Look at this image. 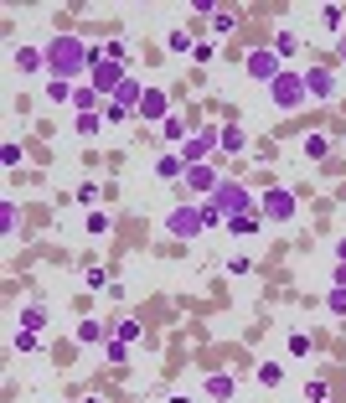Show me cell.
Wrapping results in <instances>:
<instances>
[{
    "label": "cell",
    "mask_w": 346,
    "mask_h": 403,
    "mask_svg": "<svg viewBox=\"0 0 346 403\" xmlns=\"http://www.w3.org/2000/svg\"><path fill=\"white\" fill-rule=\"evenodd\" d=\"M41 57H47V78H62V83L83 78V67L98 62L88 47H83V36H52L47 47H41Z\"/></svg>",
    "instance_id": "cell-1"
},
{
    "label": "cell",
    "mask_w": 346,
    "mask_h": 403,
    "mask_svg": "<svg viewBox=\"0 0 346 403\" xmlns=\"http://www.w3.org/2000/svg\"><path fill=\"white\" fill-rule=\"evenodd\" d=\"M166 233L171 238H181V243H197L207 233V222H202V201H181V207H171L166 212Z\"/></svg>",
    "instance_id": "cell-2"
},
{
    "label": "cell",
    "mask_w": 346,
    "mask_h": 403,
    "mask_svg": "<svg viewBox=\"0 0 346 403\" xmlns=\"http://www.w3.org/2000/svg\"><path fill=\"white\" fill-rule=\"evenodd\" d=\"M207 201H212V207H218L223 217H243V212H253V207H258V196H253L243 181H228V176H223V186L212 191Z\"/></svg>",
    "instance_id": "cell-3"
},
{
    "label": "cell",
    "mask_w": 346,
    "mask_h": 403,
    "mask_svg": "<svg viewBox=\"0 0 346 403\" xmlns=\"http://www.w3.org/2000/svg\"><path fill=\"white\" fill-rule=\"evenodd\" d=\"M305 99H310V94H305V73H279V78L269 83V104L285 109V114H290V109H300Z\"/></svg>",
    "instance_id": "cell-4"
},
{
    "label": "cell",
    "mask_w": 346,
    "mask_h": 403,
    "mask_svg": "<svg viewBox=\"0 0 346 403\" xmlns=\"http://www.w3.org/2000/svg\"><path fill=\"white\" fill-rule=\"evenodd\" d=\"M295 207H300V201H295L290 186H269L264 196H258V212H264V222H290Z\"/></svg>",
    "instance_id": "cell-5"
},
{
    "label": "cell",
    "mask_w": 346,
    "mask_h": 403,
    "mask_svg": "<svg viewBox=\"0 0 346 403\" xmlns=\"http://www.w3.org/2000/svg\"><path fill=\"white\" fill-rule=\"evenodd\" d=\"M243 73H248L253 83H264V88H269V83H274L279 73H285V62L274 57V47H253V52L243 57Z\"/></svg>",
    "instance_id": "cell-6"
},
{
    "label": "cell",
    "mask_w": 346,
    "mask_h": 403,
    "mask_svg": "<svg viewBox=\"0 0 346 403\" xmlns=\"http://www.w3.org/2000/svg\"><path fill=\"white\" fill-rule=\"evenodd\" d=\"M135 119H145V124H166V119H171V99H166V88H145V99H140V109H135Z\"/></svg>",
    "instance_id": "cell-7"
},
{
    "label": "cell",
    "mask_w": 346,
    "mask_h": 403,
    "mask_svg": "<svg viewBox=\"0 0 346 403\" xmlns=\"http://www.w3.org/2000/svg\"><path fill=\"white\" fill-rule=\"evenodd\" d=\"M181 181H186V191L212 196V191L223 186V176H218V166H212V161H202V166H186V176H181Z\"/></svg>",
    "instance_id": "cell-8"
},
{
    "label": "cell",
    "mask_w": 346,
    "mask_h": 403,
    "mask_svg": "<svg viewBox=\"0 0 346 403\" xmlns=\"http://www.w3.org/2000/svg\"><path fill=\"white\" fill-rule=\"evenodd\" d=\"M124 78H129V73H124V67H119V62H103V57H98V62H93V83H88V88H93V94H98V99H103V94H109V99H114Z\"/></svg>",
    "instance_id": "cell-9"
},
{
    "label": "cell",
    "mask_w": 346,
    "mask_h": 403,
    "mask_svg": "<svg viewBox=\"0 0 346 403\" xmlns=\"http://www.w3.org/2000/svg\"><path fill=\"white\" fill-rule=\"evenodd\" d=\"M212 145H218V129H212V124H202V129H197V134H191V140L181 145V161H186V166H202Z\"/></svg>",
    "instance_id": "cell-10"
},
{
    "label": "cell",
    "mask_w": 346,
    "mask_h": 403,
    "mask_svg": "<svg viewBox=\"0 0 346 403\" xmlns=\"http://www.w3.org/2000/svg\"><path fill=\"white\" fill-rule=\"evenodd\" d=\"M202 393H207L212 403H233V398H238V377H233V372H207Z\"/></svg>",
    "instance_id": "cell-11"
},
{
    "label": "cell",
    "mask_w": 346,
    "mask_h": 403,
    "mask_svg": "<svg viewBox=\"0 0 346 403\" xmlns=\"http://www.w3.org/2000/svg\"><path fill=\"white\" fill-rule=\"evenodd\" d=\"M305 94H310V99H331V94H336L331 67H310V73H305Z\"/></svg>",
    "instance_id": "cell-12"
},
{
    "label": "cell",
    "mask_w": 346,
    "mask_h": 403,
    "mask_svg": "<svg viewBox=\"0 0 346 403\" xmlns=\"http://www.w3.org/2000/svg\"><path fill=\"white\" fill-rule=\"evenodd\" d=\"M156 176H161V181H181V176H186L181 150H166V155H156Z\"/></svg>",
    "instance_id": "cell-13"
},
{
    "label": "cell",
    "mask_w": 346,
    "mask_h": 403,
    "mask_svg": "<svg viewBox=\"0 0 346 403\" xmlns=\"http://www.w3.org/2000/svg\"><path fill=\"white\" fill-rule=\"evenodd\" d=\"M109 336H114V326H103V321H78V342L83 347H103V342H109Z\"/></svg>",
    "instance_id": "cell-14"
},
{
    "label": "cell",
    "mask_w": 346,
    "mask_h": 403,
    "mask_svg": "<svg viewBox=\"0 0 346 403\" xmlns=\"http://www.w3.org/2000/svg\"><path fill=\"white\" fill-rule=\"evenodd\" d=\"M11 62H16V73H41V67H47V57H41L36 47H16Z\"/></svg>",
    "instance_id": "cell-15"
},
{
    "label": "cell",
    "mask_w": 346,
    "mask_h": 403,
    "mask_svg": "<svg viewBox=\"0 0 346 403\" xmlns=\"http://www.w3.org/2000/svg\"><path fill=\"white\" fill-rule=\"evenodd\" d=\"M218 145H223L228 155H238V150H248V134H243V129H238V124L228 119V124L218 129Z\"/></svg>",
    "instance_id": "cell-16"
},
{
    "label": "cell",
    "mask_w": 346,
    "mask_h": 403,
    "mask_svg": "<svg viewBox=\"0 0 346 403\" xmlns=\"http://www.w3.org/2000/svg\"><path fill=\"white\" fill-rule=\"evenodd\" d=\"M140 99H145V88H140V78H124V83H119V94H114L109 104H124V109H140Z\"/></svg>",
    "instance_id": "cell-17"
},
{
    "label": "cell",
    "mask_w": 346,
    "mask_h": 403,
    "mask_svg": "<svg viewBox=\"0 0 346 403\" xmlns=\"http://www.w3.org/2000/svg\"><path fill=\"white\" fill-rule=\"evenodd\" d=\"M253 383L258 388H279V383H285V367H279V362H258L253 367Z\"/></svg>",
    "instance_id": "cell-18"
},
{
    "label": "cell",
    "mask_w": 346,
    "mask_h": 403,
    "mask_svg": "<svg viewBox=\"0 0 346 403\" xmlns=\"http://www.w3.org/2000/svg\"><path fill=\"white\" fill-rule=\"evenodd\" d=\"M41 326H47V305L31 300L26 310H21V331H36V336H41Z\"/></svg>",
    "instance_id": "cell-19"
},
{
    "label": "cell",
    "mask_w": 346,
    "mask_h": 403,
    "mask_svg": "<svg viewBox=\"0 0 346 403\" xmlns=\"http://www.w3.org/2000/svg\"><path fill=\"white\" fill-rule=\"evenodd\" d=\"M161 134H166V140H176V145H186V140H191V134H197V129H191V124H186L181 114H171V119L161 124Z\"/></svg>",
    "instance_id": "cell-20"
},
{
    "label": "cell",
    "mask_w": 346,
    "mask_h": 403,
    "mask_svg": "<svg viewBox=\"0 0 346 403\" xmlns=\"http://www.w3.org/2000/svg\"><path fill=\"white\" fill-rule=\"evenodd\" d=\"M16 228H21V207H16V201H0V233L16 238Z\"/></svg>",
    "instance_id": "cell-21"
},
{
    "label": "cell",
    "mask_w": 346,
    "mask_h": 403,
    "mask_svg": "<svg viewBox=\"0 0 346 403\" xmlns=\"http://www.w3.org/2000/svg\"><path fill=\"white\" fill-rule=\"evenodd\" d=\"M78 140H98V129H103V114H78Z\"/></svg>",
    "instance_id": "cell-22"
},
{
    "label": "cell",
    "mask_w": 346,
    "mask_h": 403,
    "mask_svg": "<svg viewBox=\"0 0 346 403\" xmlns=\"http://www.w3.org/2000/svg\"><path fill=\"white\" fill-rule=\"evenodd\" d=\"M83 228H88V238H103V233H109V228H114V217L93 207V212H88V222H83Z\"/></svg>",
    "instance_id": "cell-23"
},
{
    "label": "cell",
    "mask_w": 346,
    "mask_h": 403,
    "mask_svg": "<svg viewBox=\"0 0 346 403\" xmlns=\"http://www.w3.org/2000/svg\"><path fill=\"white\" fill-rule=\"evenodd\" d=\"M295 52H300V36H295V31H279V36H274V57L285 62V57H295Z\"/></svg>",
    "instance_id": "cell-24"
},
{
    "label": "cell",
    "mask_w": 346,
    "mask_h": 403,
    "mask_svg": "<svg viewBox=\"0 0 346 403\" xmlns=\"http://www.w3.org/2000/svg\"><path fill=\"white\" fill-rule=\"evenodd\" d=\"M73 94H78L73 83H62V78H47V99H52V104H73Z\"/></svg>",
    "instance_id": "cell-25"
},
{
    "label": "cell",
    "mask_w": 346,
    "mask_h": 403,
    "mask_svg": "<svg viewBox=\"0 0 346 403\" xmlns=\"http://www.w3.org/2000/svg\"><path fill=\"white\" fill-rule=\"evenodd\" d=\"M228 233H233V238H248V233H258V217H253V212H243V217H228Z\"/></svg>",
    "instance_id": "cell-26"
},
{
    "label": "cell",
    "mask_w": 346,
    "mask_h": 403,
    "mask_svg": "<svg viewBox=\"0 0 346 403\" xmlns=\"http://www.w3.org/2000/svg\"><path fill=\"white\" fill-rule=\"evenodd\" d=\"M166 52H176V57H181V52H197V36H186V31H171V36H166Z\"/></svg>",
    "instance_id": "cell-27"
},
{
    "label": "cell",
    "mask_w": 346,
    "mask_h": 403,
    "mask_svg": "<svg viewBox=\"0 0 346 403\" xmlns=\"http://www.w3.org/2000/svg\"><path fill=\"white\" fill-rule=\"evenodd\" d=\"M73 109H78V114H98V94H93V88H78V94H73Z\"/></svg>",
    "instance_id": "cell-28"
},
{
    "label": "cell",
    "mask_w": 346,
    "mask_h": 403,
    "mask_svg": "<svg viewBox=\"0 0 346 403\" xmlns=\"http://www.w3.org/2000/svg\"><path fill=\"white\" fill-rule=\"evenodd\" d=\"M11 347H16V352H41V336H36V331H21V326H16Z\"/></svg>",
    "instance_id": "cell-29"
},
{
    "label": "cell",
    "mask_w": 346,
    "mask_h": 403,
    "mask_svg": "<svg viewBox=\"0 0 346 403\" xmlns=\"http://www.w3.org/2000/svg\"><path fill=\"white\" fill-rule=\"evenodd\" d=\"M305 398H310V403H331V388H326V377H310V383H305Z\"/></svg>",
    "instance_id": "cell-30"
},
{
    "label": "cell",
    "mask_w": 346,
    "mask_h": 403,
    "mask_svg": "<svg viewBox=\"0 0 346 403\" xmlns=\"http://www.w3.org/2000/svg\"><path fill=\"white\" fill-rule=\"evenodd\" d=\"M326 305H331V316H341V321H346V284H331Z\"/></svg>",
    "instance_id": "cell-31"
},
{
    "label": "cell",
    "mask_w": 346,
    "mask_h": 403,
    "mask_svg": "<svg viewBox=\"0 0 346 403\" xmlns=\"http://www.w3.org/2000/svg\"><path fill=\"white\" fill-rule=\"evenodd\" d=\"M124 119H135V109H124V104H103V124H124Z\"/></svg>",
    "instance_id": "cell-32"
},
{
    "label": "cell",
    "mask_w": 346,
    "mask_h": 403,
    "mask_svg": "<svg viewBox=\"0 0 346 403\" xmlns=\"http://www.w3.org/2000/svg\"><path fill=\"white\" fill-rule=\"evenodd\" d=\"M326 150H331V140H326V134H305V155H310V161H320Z\"/></svg>",
    "instance_id": "cell-33"
},
{
    "label": "cell",
    "mask_w": 346,
    "mask_h": 403,
    "mask_svg": "<svg viewBox=\"0 0 346 403\" xmlns=\"http://www.w3.org/2000/svg\"><path fill=\"white\" fill-rule=\"evenodd\" d=\"M238 26V11H218V16H212V31H218V36H228Z\"/></svg>",
    "instance_id": "cell-34"
},
{
    "label": "cell",
    "mask_w": 346,
    "mask_h": 403,
    "mask_svg": "<svg viewBox=\"0 0 346 403\" xmlns=\"http://www.w3.org/2000/svg\"><path fill=\"white\" fill-rule=\"evenodd\" d=\"M114 336H119V342H140V321H114Z\"/></svg>",
    "instance_id": "cell-35"
},
{
    "label": "cell",
    "mask_w": 346,
    "mask_h": 403,
    "mask_svg": "<svg viewBox=\"0 0 346 403\" xmlns=\"http://www.w3.org/2000/svg\"><path fill=\"white\" fill-rule=\"evenodd\" d=\"M103 357H109V362H124V357H129V342H119V336H109V342H103Z\"/></svg>",
    "instance_id": "cell-36"
},
{
    "label": "cell",
    "mask_w": 346,
    "mask_h": 403,
    "mask_svg": "<svg viewBox=\"0 0 346 403\" xmlns=\"http://www.w3.org/2000/svg\"><path fill=\"white\" fill-rule=\"evenodd\" d=\"M21 161H26V155H21V145H0V166H6V171H16Z\"/></svg>",
    "instance_id": "cell-37"
},
{
    "label": "cell",
    "mask_w": 346,
    "mask_h": 403,
    "mask_svg": "<svg viewBox=\"0 0 346 403\" xmlns=\"http://www.w3.org/2000/svg\"><path fill=\"white\" fill-rule=\"evenodd\" d=\"M124 57H129V47H124V41L114 36V41H109V47H103V62H119V67H124Z\"/></svg>",
    "instance_id": "cell-38"
},
{
    "label": "cell",
    "mask_w": 346,
    "mask_h": 403,
    "mask_svg": "<svg viewBox=\"0 0 346 403\" xmlns=\"http://www.w3.org/2000/svg\"><path fill=\"white\" fill-rule=\"evenodd\" d=\"M320 21H326V26H331L336 36L346 31V26H341V21H346V16H341V6H326V11H320Z\"/></svg>",
    "instance_id": "cell-39"
},
{
    "label": "cell",
    "mask_w": 346,
    "mask_h": 403,
    "mask_svg": "<svg viewBox=\"0 0 346 403\" xmlns=\"http://www.w3.org/2000/svg\"><path fill=\"white\" fill-rule=\"evenodd\" d=\"M290 357H310V336H305V331L290 336Z\"/></svg>",
    "instance_id": "cell-40"
},
{
    "label": "cell",
    "mask_w": 346,
    "mask_h": 403,
    "mask_svg": "<svg viewBox=\"0 0 346 403\" xmlns=\"http://www.w3.org/2000/svg\"><path fill=\"white\" fill-rule=\"evenodd\" d=\"M88 289H93V295H103V289H114V284H109V274H103V269H88Z\"/></svg>",
    "instance_id": "cell-41"
},
{
    "label": "cell",
    "mask_w": 346,
    "mask_h": 403,
    "mask_svg": "<svg viewBox=\"0 0 346 403\" xmlns=\"http://www.w3.org/2000/svg\"><path fill=\"white\" fill-rule=\"evenodd\" d=\"M202 222H207V228H218V222H228L218 207H212V201H202Z\"/></svg>",
    "instance_id": "cell-42"
},
{
    "label": "cell",
    "mask_w": 346,
    "mask_h": 403,
    "mask_svg": "<svg viewBox=\"0 0 346 403\" xmlns=\"http://www.w3.org/2000/svg\"><path fill=\"white\" fill-rule=\"evenodd\" d=\"M78 201H83V207H93V201H98V186L83 181V186H78Z\"/></svg>",
    "instance_id": "cell-43"
},
{
    "label": "cell",
    "mask_w": 346,
    "mask_h": 403,
    "mask_svg": "<svg viewBox=\"0 0 346 403\" xmlns=\"http://www.w3.org/2000/svg\"><path fill=\"white\" fill-rule=\"evenodd\" d=\"M191 57H197V62H212V57H218V47H212V41H197V52H191Z\"/></svg>",
    "instance_id": "cell-44"
},
{
    "label": "cell",
    "mask_w": 346,
    "mask_h": 403,
    "mask_svg": "<svg viewBox=\"0 0 346 403\" xmlns=\"http://www.w3.org/2000/svg\"><path fill=\"white\" fill-rule=\"evenodd\" d=\"M331 284H346V264H336V274H331Z\"/></svg>",
    "instance_id": "cell-45"
},
{
    "label": "cell",
    "mask_w": 346,
    "mask_h": 403,
    "mask_svg": "<svg viewBox=\"0 0 346 403\" xmlns=\"http://www.w3.org/2000/svg\"><path fill=\"white\" fill-rule=\"evenodd\" d=\"M336 57H341V62H346V31H341V36H336Z\"/></svg>",
    "instance_id": "cell-46"
},
{
    "label": "cell",
    "mask_w": 346,
    "mask_h": 403,
    "mask_svg": "<svg viewBox=\"0 0 346 403\" xmlns=\"http://www.w3.org/2000/svg\"><path fill=\"white\" fill-rule=\"evenodd\" d=\"M336 264H346V238H341V243H336Z\"/></svg>",
    "instance_id": "cell-47"
},
{
    "label": "cell",
    "mask_w": 346,
    "mask_h": 403,
    "mask_svg": "<svg viewBox=\"0 0 346 403\" xmlns=\"http://www.w3.org/2000/svg\"><path fill=\"white\" fill-rule=\"evenodd\" d=\"M171 403H191V393H176V398H171Z\"/></svg>",
    "instance_id": "cell-48"
},
{
    "label": "cell",
    "mask_w": 346,
    "mask_h": 403,
    "mask_svg": "<svg viewBox=\"0 0 346 403\" xmlns=\"http://www.w3.org/2000/svg\"><path fill=\"white\" fill-rule=\"evenodd\" d=\"M83 403H103V398H83Z\"/></svg>",
    "instance_id": "cell-49"
}]
</instances>
